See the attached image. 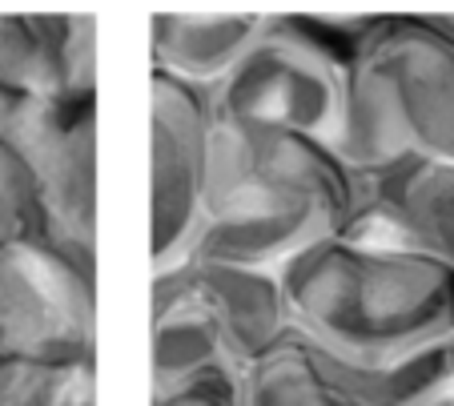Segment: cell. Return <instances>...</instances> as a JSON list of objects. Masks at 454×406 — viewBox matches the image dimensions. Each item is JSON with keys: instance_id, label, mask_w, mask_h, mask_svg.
<instances>
[{"instance_id": "cell-1", "label": "cell", "mask_w": 454, "mask_h": 406, "mask_svg": "<svg viewBox=\"0 0 454 406\" xmlns=\"http://www.w3.org/2000/svg\"><path fill=\"white\" fill-rule=\"evenodd\" d=\"M358 169L330 137L214 125L206 209L185 258L270 266L350 222Z\"/></svg>"}, {"instance_id": "cell-2", "label": "cell", "mask_w": 454, "mask_h": 406, "mask_svg": "<svg viewBox=\"0 0 454 406\" xmlns=\"http://www.w3.org/2000/svg\"><path fill=\"white\" fill-rule=\"evenodd\" d=\"M278 274L294 326L354 366L454 338V262L419 246L334 230L286 258Z\"/></svg>"}, {"instance_id": "cell-3", "label": "cell", "mask_w": 454, "mask_h": 406, "mask_svg": "<svg viewBox=\"0 0 454 406\" xmlns=\"http://www.w3.org/2000/svg\"><path fill=\"white\" fill-rule=\"evenodd\" d=\"M334 149L354 169L406 153L454 157V36L430 20H382L346 73Z\"/></svg>"}, {"instance_id": "cell-4", "label": "cell", "mask_w": 454, "mask_h": 406, "mask_svg": "<svg viewBox=\"0 0 454 406\" xmlns=\"http://www.w3.org/2000/svg\"><path fill=\"white\" fill-rule=\"evenodd\" d=\"M217 125L238 129H298L334 141L346 101V69L317 49L309 33L286 25L257 33L241 61L209 85Z\"/></svg>"}, {"instance_id": "cell-5", "label": "cell", "mask_w": 454, "mask_h": 406, "mask_svg": "<svg viewBox=\"0 0 454 406\" xmlns=\"http://www.w3.org/2000/svg\"><path fill=\"white\" fill-rule=\"evenodd\" d=\"M209 85L157 65L153 69V262H181L206 209L209 145H214Z\"/></svg>"}, {"instance_id": "cell-6", "label": "cell", "mask_w": 454, "mask_h": 406, "mask_svg": "<svg viewBox=\"0 0 454 406\" xmlns=\"http://www.w3.org/2000/svg\"><path fill=\"white\" fill-rule=\"evenodd\" d=\"M342 234L419 246L454 262V157L406 153L358 169V201Z\"/></svg>"}, {"instance_id": "cell-7", "label": "cell", "mask_w": 454, "mask_h": 406, "mask_svg": "<svg viewBox=\"0 0 454 406\" xmlns=\"http://www.w3.org/2000/svg\"><path fill=\"white\" fill-rule=\"evenodd\" d=\"M189 269H193V290L217 314L225 342L246 366L257 355H266L270 346L294 326L278 269L201 258H189Z\"/></svg>"}, {"instance_id": "cell-8", "label": "cell", "mask_w": 454, "mask_h": 406, "mask_svg": "<svg viewBox=\"0 0 454 406\" xmlns=\"http://www.w3.org/2000/svg\"><path fill=\"white\" fill-rule=\"evenodd\" d=\"M246 406H370L338 355L290 326L246 371Z\"/></svg>"}, {"instance_id": "cell-9", "label": "cell", "mask_w": 454, "mask_h": 406, "mask_svg": "<svg viewBox=\"0 0 454 406\" xmlns=\"http://www.w3.org/2000/svg\"><path fill=\"white\" fill-rule=\"evenodd\" d=\"M157 65L181 73L189 81L214 85L222 81L233 65L241 61V52L257 41L262 20L254 17H165L157 20Z\"/></svg>"}, {"instance_id": "cell-10", "label": "cell", "mask_w": 454, "mask_h": 406, "mask_svg": "<svg viewBox=\"0 0 454 406\" xmlns=\"http://www.w3.org/2000/svg\"><path fill=\"white\" fill-rule=\"evenodd\" d=\"M346 371H350L354 386L370 406H414L419 398L454 382V338L419 346V350L398 355L390 363H374V366L346 363Z\"/></svg>"}, {"instance_id": "cell-11", "label": "cell", "mask_w": 454, "mask_h": 406, "mask_svg": "<svg viewBox=\"0 0 454 406\" xmlns=\"http://www.w3.org/2000/svg\"><path fill=\"white\" fill-rule=\"evenodd\" d=\"M246 371L241 358L225 355L169 382H153V406H246Z\"/></svg>"}, {"instance_id": "cell-12", "label": "cell", "mask_w": 454, "mask_h": 406, "mask_svg": "<svg viewBox=\"0 0 454 406\" xmlns=\"http://www.w3.org/2000/svg\"><path fill=\"white\" fill-rule=\"evenodd\" d=\"M414 406H454V382H450V386H442V390H434V394L419 398Z\"/></svg>"}]
</instances>
